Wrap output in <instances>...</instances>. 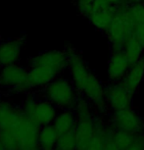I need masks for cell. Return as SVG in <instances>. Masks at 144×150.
Returning <instances> with one entry per match:
<instances>
[{
    "label": "cell",
    "mask_w": 144,
    "mask_h": 150,
    "mask_svg": "<svg viewBox=\"0 0 144 150\" xmlns=\"http://www.w3.org/2000/svg\"><path fill=\"white\" fill-rule=\"evenodd\" d=\"M108 124L116 131L126 132L131 134L144 132V118L133 107L111 113Z\"/></svg>",
    "instance_id": "obj_5"
},
{
    "label": "cell",
    "mask_w": 144,
    "mask_h": 150,
    "mask_svg": "<svg viewBox=\"0 0 144 150\" xmlns=\"http://www.w3.org/2000/svg\"><path fill=\"white\" fill-rule=\"evenodd\" d=\"M73 110H74L76 116H77L78 121L92 119L96 114L93 104L83 95H80Z\"/></svg>",
    "instance_id": "obj_20"
},
{
    "label": "cell",
    "mask_w": 144,
    "mask_h": 150,
    "mask_svg": "<svg viewBox=\"0 0 144 150\" xmlns=\"http://www.w3.org/2000/svg\"><path fill=\"white\" fill-rule=\"evenodd\" d=\"M0 87L16 94L29 93L32 90L29 80V67L18 63L0 68Z\"/></svg>",
    "instance_id": "obj_4"
},
{
    "label": "cell",
    "mask_w": 144,
    "mask_h": 150,
    "mask_svg": "<svg viewBox=\"0 0 144 150\" xmlns=\"http://www.w3.org/2000/svg\"><path fill=\"white\" fill-rule=\"evenodd\" d=\"M29 66H42L60 76L68 68L69 57L66 50H52L39 53L28 60Z\"/></svg>",
    "instance_id": "obj_8"
},
{
    "label": "cell",
    "mask_w": 144,
    "mask_h": 150,
    "mask_svg": "<svg viewBox=\"0 0 144 150\" xmlns=\"http://www.w3.org/2000/svg\"><path fill=\"white\" fill-rule=\"evenodd\" d=\"M78 124V119L74 110H61L58 112L52 126L54 127L59 134L74 132Z\"/></svg>",
    "instance_id": "obj_17"
},
{
    "label": "cell",
    "mask_w": 144,
    "mask_h": 150,
    "mask_svg": "<svg viewBox=\"0 0 144 150\" xmlns=\"http://www.w3.org/2000/svg\"><path fill=\"white\" fill-rule=\"evenodd\" d=\"M143 47H144V44H143Z\"/></svg>",
    "instance_id": "obj_30"
},
{
    "label": "cell",
    "mask_w": 144,
    "mask_h": 150,
    "mask_svg": "<svg viewBox=\"0 0 144 150\" xmlns=\"http://www.w3.org/2000/svg\"><path fill=\"white\" fill-rule=\"evenodd\" d=\"M111 135L113 141L117 145L119 150H126V148L131 145L135 137V134H131L122 131H116L113 128Z\"/></svg>",
    "instance_id": "obj_22"
},
{
    "label": "cell",
    "mask_w": 144,
    "mask_h": 150,
    "mask_svg": "<svg viewBox=\"0 0 144 150\" xmlns=\"http://www.w3.org/2000/svg\"><path fill=\"white\" fill-rule=\"evenodd\" d=\"M126 150H144V132L135 134L133 141Z\"/></svg>",
    "instance_id": "obj_26"
},
{
    "label": "cell",
    "mask_w": 144,
    "mask_h": 150,
    "mask_svg": "<svg viewBox=\"0 0 144 150\" xmlns=\"http://www.w3.org/2000/svg\"><path fill=\"white\" fill-rule=\"evenodd\" d=\"M75 134L77 138V150H84L96 134L93 118L78 121Z\"/></svg>",
    "instance_id": "obj_15"
},
{
    "label": "cell",
    "mask_w": 144,
    "mask_h": 150,
    "mask_svg": "<svg viewBox=\"0 0 144 150\" xmlns=\"http://www.w3.org/2000/svg\"><path fill=\"white\" fill-rule=\"evenodd\" d=\"M131 63L126 57L124 50L111 52L108 63V79L112 83L122 81Z\"/></svg>",
    "instance_id": "obj_10"
},
{
    "label": "cell",
    "mask_w": 144,
    "mask_h": 150,
    "mask_svg": "<svg viewBox=\"0 0 144 150\" xmlns=\"http://www.w3.org/2000/svg\"><path fill=\"white\" fill-rule=\"evenodd\" d=\"M55 150H77V138L75 131L59 135Z\"/></svg>",
    "instance_id": "obj_23"
},
{
    "label": "cell",
    "mask_w": 144,
    "mask_h": 150,
    "mask_svg": "<svg viewBox=\"0 0 144 150\" xmlns=\"http://www.w3.org/2000/svg\"><path fill=\"white\" fill-rule=\"evenodd\" d=\"M69 57V69L71 81L80 95L84 96L93 104L96 114L105 116L109 112L105 102V84L91 72L88 65L73 46L65 48Z\"/></svg>",
    "instance_id": "obj_1"
},
{
    "label": "cell",
    "mask_w": 144,
    "mask_h": 150,
    "mask_svg": "<svg viewBox=\"0 0 144 150\" xmlns=\"http://www.w3.org/2000/svg\"><path fill=\"white\" fill-rule=\"evenodd\" d=\"M60 77L53 71L42 66H29V80L32 89H42L56 78Z\"/></svg>",
    "instance_id": "obj_13"
},
{
    "label": "cell",
    "mask_w": 144,
    "mask_h": 150,
    "mask_svg": "<svg viewBox=\"0 0 144 150\" xmlns=\"http://www.w3.org/2000/svg\"><path fill=\"white\" fill-rule=\"evenodd\" d=\"M41 95L59 110H73L80 94L72 81L58 77L41 89Z\"/></svg>",
    "instance_id": "obj_3"
},
{
    "label": "cell",
    "mask_w": 144,
    "mask_h": 150,
    "mask_svg": "<svg viewBox=\"0 0 144 150\" xmlns=\"http://www.w3.org/2000/svg\"><path fill=\"white\" fill-rule=\"evenodd\" d=\"M37 101H38V97L35 93H32V92L27 93L26 98H25V100L23 101V104L21 106L23 115L26 116L28 118L32 117L33 109H35Z\"/></svg>",
    "instance_id": "obj_24"
},
{
    "label": "cell",
    "mask_w": 144,
    "mask_h": 150,
    "mask_svg": "<svg viewBox=\"0 0 144 150\" xmlns=\"http://www.w3.org/2000/svg\"><path fill=\"white\" fill-rule=\"evenodd\" d=\"M117 7H108V8H98V9L92 10L88 16L89 22L94 26L96 29L103 33H105L108 30L110 25L113 21L116 12H117Z\"/></svg>",
    "instance_id": "obj_16"
},
{
    "label": "cell",
    "mask_w": 144,
    "mask_h": 150,
    "mask_svg": "<svg viewBox=\"0 0 144 150\" xmlns=\"http://www.w3.org/2000/svg\"><path fill=\"white\" fill-rule=\"evenodd\" d=\"M26 43L25 38H17L0 41V68L18 63Z\"/></svg>",
    "instance_id": "obj_9"
},
{
    "label": "cell",
    "mask_w": 144,
    "mask_h": 150,
    "mask_svg": "<svg viewBox=\"0 0 144 150\" xmlns=\"http://www.w3.org/2000/svg\"><path fill=\"white\" fill-rule=\"evenodd\" d=\"M58 110L59 109L57 107L50 102L49 100L43 97L38 98L37 103L33 109L32 117L30 119H32L41 127L52 125L53 121L55 120L56 116L58 114Z\"/></svg>",
    "instance_id": "obj_11"
},
{
    "label": "cell",
    "mask_w": 144,
    "mask_h": 150,
    "mask_svg": "<svg viewBox=\"0 0 144 150\" xmlns=\"http://www.w3.org/2000/svg\"><path fill=\"white\" fill-rule=\"evenodd\" d=\"M125 0H94L93 3V10L98 8H108V7H117L122 4Z\"/></svg>",
    "instance_id": "obj_25"
},
{
    "label": "cell",
    "mask_w": 144,
    "mask_h": 150,
    "mask_svg": "<svg viewBox=\"0 0 144 150\" xmlns=\"http://www.w3.org/2000/svg\"><path fill=\"white\" fill-rule=\"evenodd\" d=\"M125 1L128 3V5L131 4H141L144 3V0H125Z\"/></svg>",
    "instance_id": "obj_27"
},
{
    "label": "cell",
    "mask_w": 144,
    "mask_h": 150,
    "mask_svg": "<svg viewBox=\"0 0 144 150\" xmlns=\"http://www.w3.org/2000/svg\"></svg>",
    "instance_id": "obj_31"
},
{
    "label": "cell",
    "mask_w": 144,
    "mask_h": 150,
    "mask_svg": "<svg viewBox=\"0 0 144 150\" xmlns=\"http://www.w3.org/2000/svg\"><path fill=\"white\" fill-rule=\"evenodd\" d=\"M0 150H4V149H3V148H2V147H1V146H0Z\"/></svg>",
    "instance_id": "obj_29"
},
{
    "label": "cell",
    "mask_w": 144,
    "mask_h": 150,
    "mask_svg": "<svg viewBox=\"0 0 144 150\" xmlns=\"http://www.w3.org/2000/svg\"><path fill=\"white\" fill-rule=\"evenodd\" d=\"M132 96L121 81H109L105 84V102L109 111L116 112L132 107Z\"/></svg>",
    "instance_id": "obj_7"
},
{
    "label": "cell",
    "mask_w": 144,
    "mask_h": 150,
    "mask_svg": "<svg viewBox=\"0 0 144 150\" xmlns=\"http://www.w3.org/2000/svg\"><path fill=\"white\" fill-rule=\"evenodd\" d=\"M27 150H39V148L37 147V148H35V149H27Z\"/></svg>",
    "instance_id": "obj_28"
},
{
    "label": "cell",
    "mask_w": 144,
    "mask_h": 150,
    "mask_svg": "<svg viewBox=\"0 0 144 150\" xmlns=\"http://www.w3.org/2000/svg\"><path fill=\"white\" fill-rule=\"evenodd\" d=\"M59 135L52 125L41 127L38 135L39 150H55Z\"/></svg>",
    "instance_id": "obj_18"
},
{
    "label": "cell",
    "mask_w": 144,
    "mask_h": 150,
    "mask_svg": "<svg viewBox=\"0 0 144 150\" xmlns=\"http://www.w3.org/2000/svg\"><path fill=\"white\" fill-rule=\"evenodd\" d=\"M21 106H17L8 99L0 100V129H13L22 118Z\"/></svg>",
    "instance_id": "obj_12"
},
{
    "label": "cell",
    "mask_w": 144,
    "mask_h": 150,
    "mask_svg": "<svg viewBox=\"0 0 144 150\" xmlns=\"http://www.w3.org/2000/svg\"><path fill=\"white\" fill-rule=\"evenodd\" d=\"M144 79V56L139 61L131 64L126 76L122 80V83L128 91L134 94L139 88Z\"/></svg>",
    "instance_id": "obj_14"
},
{
    "label": "cell",
    "mask_w": 144,
    "mask_h": 150,
    "mask_svg": "<svg viewBox=\"0 0 144 150\" xmlns=\"http://www.w3.org/2000/svg\"><path fill=\"white\" fill-rule=\"evenodd\" d=\"M0 146L4 150H20L18 137L13 129H0Z\"/></svg>",
    "instance_id": "obj_21"
},
{
    "label": "cell",
    "mask_w": 144,
    "mask_h": 150,
    "mask_svg": "<svg viewBox=\"0 0 144 150\" xmlns=\"http://www.w3.org/2000/svg\"><path fill=\"white\" fill-rule=\"evenodd\" d=\"M41 126L32 119L23 115L13 129L18 137L20 150L35 149L38 147V135Z\"/></svg>",
    "instance_id": "obj_6"
},
{
    "label": "cell",
    "mask_w": 144,
    "mask_h": 150,
    "mask_svg": "<svg viewBox=\"0 0 144 150\" xmlns=\"http://www.w3.org/2000/svg\"><path fill=\"white\" fill-rule=\"evenodd\" d=\"M135 23L128 11V4L124 1L118 6L108 30L104 33L109 40L111 52L122 51L125 43L133 35Z\"/></svg>",
    "instance_id": "obj_2"
},
{
    "label": "cell",
    "mask_w": 144,
    "mask_h": 150,
    "mask_svg": "<svg viewBox=\"0 0 144 150\" xmlns=\"http://www.w3.org/2000/svg\"><path fill=\"white\" fill-rule=\"evenodd\" d=\"M124 52L131 64L139 61L144 56V47L142 42L134 35L131 36L126 41L125 46H124Z\"/></svg>",
    "instance_id": "obj_19"
}]
</instances>
